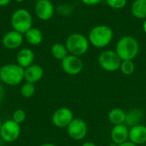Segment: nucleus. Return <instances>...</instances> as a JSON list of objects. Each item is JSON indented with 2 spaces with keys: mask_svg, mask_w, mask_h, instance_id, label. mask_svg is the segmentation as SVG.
<instances>
[{
  "mask_svg": "<svg viewBox=\"0 0 146 146\" xmlns=\"http://www.w3.org/2000/svg\"><path fill=\"white\" fill-rule=\"evenodd\" d=\"M139 43L132 36L121 37L116 43L115 52L121 61H133L139 53Z\"/></svg>",
  "mask_w": 146,
  "mask_h": 146,
  "instance_id": "1",
  "label": "nucleus"
},
{
  "mask_svg": "<svg viewBox=\"0 0 146 146\" xmlns=\"http://www.w3.org/2000/svg\"><path fill=\"white\" fill-rule=\"evenodd\" d=\"M24 80V68L17 63H7L0 68V80L9 86H16Z\"/></svg>",
  "mask_w": 146,
  "mask_h": 146,
  "instance_id": "2",
  "label": "nucleus"
},
{
  "mask_svg": "<svg viewBox=\"0 0 146 146\" xmlns=\"http://www.w3.org/2000/svg\"><path fill=\"white\" fill-rule=\"evenodd\" d=\"M114 33L111 27L106 25L94 27L89 33L88 40L96 48H104L110 44L113 39Z\"/></svg>",
  "mask_w": 146,
  "mask_h": 146,
  "instance_id": "3",
  "label": "nucleus"
},
{
  "mask_svg": "<svg viewBox=\"0 0 146 146\" xmlns=\"http://www.w3.org/2000/svg\"><path fill=\"white\" fill-rule=\"evenodd\" d=\"M33 19L29 10L20 8L15 9L10 17V25L13 30L25 34L31 27H33Z\"/></svg>",
  "mask_w": 146,
  "mask_h": 146,
  "instance_id": "4",
  "label": "nucleus"
},
{
  "mask_svg": "<svg viewBox=\"0 0 146 146\" xmlns=\"http://www.w3.org/2000/svg\"><path fill=\"white\" fill-rule=\"evenodd\" d=\"M89 40L82 33H74L69 34L65 41V46L68 54L81 56L86 54L89 49Z\"/></svg>",
  "mask_w": 146,
  "mask_h": 146,
  "instance_id": "5",
  "label": "nucleus"
},
{
  "mask_svg": "<svg viewBox=\"0 0 146 146\" xmlns=\"http://www.w3.org/2000/svg\"><path fill=\"white\" fill-rule=\"evenodd\" d=\"M98 62L101 68L107 72H115L120 69L121 59L119 57L115 50H106L99 54Z\"/></svg>",
  "mask_w": 146,
  "mask_h": 146,
  "instance_id": "6",
  "label": "nucleus"
},
{
  "mask_svg": "<svg viewBox=\"0 0 146 146\" xmlns=\"http://www.w3.org/2000/svg\"><path fill=\"white\" fill-rule=\"evenodd\" d=\"M67 133L72 139L80 141L87 135V124L82 118H74V120L67 127Z\"/></svg>",
  "mask_w": 146,
  "mask_h": 146,
  "instance_id": "7",
  "label": "nucleus"
},
{
  "mask_svg": "<svg viewBox=\"0 0 146 146\" xmlns=\"http://www.w3.org/2000/svg\"><path fill=\"white\" fill-rule=\"evenodd\" d=\"M21 134L20 124L15 122L13 120H8L2 125L0 131L1 139L6 143H13L18 139Z\"/></svg>",
  "mask_w": 146,
  "mask_h": 146,
  "instance_id": "8",
  "label": "nucleus"
},
{
  "mask_svg": "<svg viewBox=\"0 0 146 146\" xmlns=\"http://www.w3.org/2000/svg\"><path fill=\"white\" fill-rule=\"evenodd\" d=\"M61 67L67 74L77 75L83 70L84 63L80 56L68 54L61 61Z\"/></svg>",
  "mask_w": 146,
  "mask_h": 146,
  "instance_id": "9",
  "label": "nucleus"
},
{
  "mask_svg": "<svg viewBox=\"0 0 146 146\" xmlns=\"http://www.w3.org/2000/svg\"><path fill=\"white\" fill-rule=\"evenodd\" d=\"M73 111L66 107L57 109L52 115L51 121L55 127L58 128H67L70 122L74 120Z\"/></svg>",
  "mask_w": 146,
  "mask_h": 146,
  "instance_id": "10",
  "label": "nucleus"
},
{
  "mask_svg": "<svg viewBox=\"0 0 146 146\" xmlns=\"http://www.w3.org/2000/svg\"><path fill=\"white\" fill-rule=\"evenodd\" d=\"M34 12L39 20L46 21L53 17L55 14V7L51 0H38L35 3Z\"/></svg>",
  "mask_w": 146,
  "mask_h": 146,
  "instance_id": "11",
  "label": "nucleus"
},
{
  "mask_svg": "<svg viewBox=\"0 0 146 146\" xmlns=\"http://www.w3.org/2000/svg\"><path fill=\"white\" fill-rule=\"evenodd\" d=\"M24 39V34L12 29L3 36L2 44L6 49L16 50L21 46Z\"/></svg>",
  "mask_w": 146,
  "mask_h": 146,
  "instance_id": "12",
  "label": "nucleus"
},
{
  "mask_svg": "<svg viewBox=\"0 0 146 146\" xmlns=\"http://www.w3.org/2000/svg\"><path fill=\"white\" fill-rule=\"evenodd\" d=\"M110 139L115 145L129 140V127L125 124L114 126L110 131Z\"/></svg>",
  "mask_w": 146,
  "mask_h": 146,
  "instance_id": "13",
  "label": "nucleus"
},
{
  "mask_svg": "<svg viewBox=\"0 0 146 146\" xmlns=\"http://www.w3.org/2000/svg\"><path fill=\"white\" fill-rule=\"evenodd\" d=\"M129 141L136 145H145L146 144V126L139 124L129 128Z\"/></svg>",
  "mask_w": 146,
  "mask_h": 146,
  "instance_id": "14",
  "label": "nucleus"
},
{
  "mask_svg": "<svg viewBox=\"0 0 146 146\" xmlns=\"http://www.w3.org/2000/svg\"><path fill=\"white\" fill-rule=\"evenodd\" d=\"M44 76V69L38 64H32L24 69V80L26 82L35 84L42 80Z\"/></svg>",
  "mask_w": 146,
  "mask_h": 146,
  "instance_id": "15",
  "label": "nucleus"
},
{
  "mask_svg": "<svg viewBox=\"0 0 146 146\" xmlns=\"http://www.w3.org/2000/svg\"><path fill=\"white\" fill-rule=\"evenodd\" d=\"M35 54L30 48H22L16 55V63L24 69L33 64Z\"/></svg>",
  "mask_w": 146,
  "mask_h": 146,
  "instance_id": "16",
  "label": "nucleus"
},
{
  "mask_svg": "<svg viewBox=\"0 0 146 146\" xmlns=\"http://www.w3.org/2000/svg\"><path fill=\"white\" fill-rule=\"evenodd\" d=\"M145 116L144 110L139 108H134L127 112H126V121L125 125L129 128L139 124H142L143 119Z\"/></svg>",
  "mask_w": 146,
  "mask_h": 146,
  "instance_id": "17",
  "label": "nucleus"
},
{
  "mask_svg": "<svg viewBox=\"0 0 146 146\" xmlns=\"http://www.w3.org/2000/svg\"><path fill=\"white\" fill-rule=\"evenodd\" d=\"M24 38L31 45H38L42 43L44 35L40 29L33 27L24 34Z\"/></svg>",
  "mask_w": 146,
  "mask_h": 146,
  "instance_id": "18",
  "label": "nucleus"
},
{
  "mask_svg": "<svg viewBox=\"0 0 146 146\" xmlns=\"http://www.w3.org/2000/svg\"><path fill=\"white\" fill-rule=\"evenodd\" d=\"M108 119L114 126L125 124L126 121V111L121 108H114L110 110L108 114Z\"/></svg>",
  "mask_w": 146,
  "mask_h": 146,
  "instance_id": "19",
  "label": "nucleus"
},
{
  "mask_svg": "<svg viewBox=\"0 0 146 146\" xmlns=\"http://www.w3.org/2000/svg\"><path fill=\"white\" fill-rule=\"evenodd\" d=\"M132 15L141 20L146 19V0H134L131 7Z\"/></svg>",
  "mask_w": 146,
  "mask_h": 146,
  "instance_id": "20",
  "label": "nucleus"
},
{
  "mask_svg": "<svg viewBox=\"0 0 146 146\" xmlns=\"http://www.w3.org/2000/svg\"><path fill=\"white\" fill-rule=\"evenodd\" d=\"M50 53L55 59L59 60V61H62L68 55V51L65 44H61V43L54 44L50 48Z\"/></svg>",
  "mask_w": 146,
  "mask_h": 146,
  "instance_id": "21",
  "label": "nucleus"
},
{
  "mask_svg": "<svg viewBox=\"0 0 146 146\" xmlns=\"http://www.w3.org/2000/svg\"><path fill=\"white\" fill-rule=\"evenodd\" d=\"M35 86L33 83L25 82L21 87V95L25 98H32L35 93Z\"/></svg>",
  "mask_w": 146,
  "mask_h": 146,
  "instance_id": "22",
  "label": "nucleus"
},
{
  "mask_svg": "<svg viewBox=\"0 0 146 146\" xmlns=\"http://www.w3.org/2000/svg\"><path fill=\"white\" fill-rule=\"evenodd\" d=\"M120 70L124 75L133 74L135 71V64H134L133 61H131V60L121 61Z\"/></svg>",
  "mask_w": 146,
  "mask_h": 146,
  "instance_id": "23",
  "label": "nucleus"
},
{
  "mask_svg": "<svg viewBox=\"0 0 146 146\" xmlns=\"http://www.w3.org/2000/svg\"><path fill=\"white\" fill-rule=\"evenodd\" d=\"M26 118H27V115H26L25 110H23L21 109H17L13 112L11 120H13L15 122H16L18 124H21L22 122L25 121Z\"/></svg>",
  "mask_w": 146,
  "mask_h": 146,
  "instance_id": "24",
  "label": "nucleus"
},
{
  "mask_svg": "<svg viewBox=\"0 0 146 146\" xmlns=\"http://www.w3.org/2000/svg\"><path fill=\"white\" fill-rule=\"evenodd\" d=\"M106 3L114 9H123L127 3V0H105Z\"/></svg>",
  "mask_w": 146,
  "mask_h": 146,
  "instance_id": "25",
  "label": "nucleus"
},
{
  "mask_svg": "<svg viewBox=\"0 0 146 146\" xmlns=\"http://www.w3.org/2000/svg\"><path fill=\"white\" fill-rule=\"evenodd\" d=\"M105 0H81V2L88 6H93V5H97L101 3L102 2H104Z\"/></svg>",
  "mask_w": 146,
  "mask_h": 146,
  "instance_id": "26",
  "label": "nucleus"
},
{
  "mask_svg": "<svg viewBox=\"0 0 146 146\" xmlns=\"http://www.w3.org/2000/svg\"><path fill=\"white\" fill-rule=\"evenodd\" d=\"M5 96V91H4V87L2 85V83L0 82V104L2 103V101L3 100Z\"/></svg>",
  "mask_w": 146,
  "mask_h": 146,
  "instance_id": "27",
  "label": "nucleus"
},
{
  "mask_svg": "<svg viewBox=\"0 0 146 146\" xmlns=\"http://www.w3.org/2000/svg\"><path fill=\"white\" fill-rule=\"evenodd\" d=\"M116 146H138V145H135V144H133V142H131V141L127 140V141H126V142H124V143H121V144L116 145Z\"/></svg>",
  "mask_w": 146,
  "mask_h": 146,
  "instance_id": "28",
  "label": "nucleus"
},
{
  "mask_svg": "<svg viewBox=\"0 0 146 146\" xmlns=\"http://www.w3.org/2000/svg\"><path fill=\"white\" fill-rule=\"evenodd\" d=\"M12 0H0V7H5L11 3Z\"/></svg>",
  "mask_w": 146,
  "mask_h": 146,
  "instance_id": "29",
  "label": "nucleus"
},
{
  "mask_svg": "<svg viewBox=\"0 0 146 146\" xmlns=\"http://www.w3.org/2000/svg\"><path fill=\"white\" fill-rule=\"evenodd\" d=\"M81 146H98V145H97L95 143H93V142H91V141H86V142L83 143Z\"/></svg>",
  "mask_w": 146,
  "mask_h": 146,
  "instance_id": "30",
  "label": "nucleus"
},
{
  "mask_svg": "<svg viewBox=\"0 0 146 146\" xmlns=\"http://www.w3.org/2000/svg\"><path fill=\"white\" fill-rule=\"evenodd\" d=\"M39 146H57L56 145H54V144H51V143H45V144H43V145H41Z\"/></svg>",
  "mask_w": 146,
  "mask_h": 146,
  "instance_id": "31",
  "label": "nucleus"
},
{
  "mask_svg": "<svg viewBox=\"0 0 146 146\" xmlns=\"http://www.w3.org/2000/svg\"><path fill=\"white\" fill-rule=\"evenodd\" d=\"M143 30L146 33V19L144 21V23H143Z\"/></svg>",
  "mask_w": 146,
  "mask_h": 146,
  "instance_id": "32",
  "label": "nucleus"
},
{
  "mask_svg": "<svg viewBox=\"0 0 146 146\" xmlns=\"http://www.w3.org/2000/svg\"><path fill=\"white\" fill-rule=\"evenodd\" d=\"M15 2H17V3H23L24 1H26V0H15Z\"/></svg>",
  "mask_w": 146,
  "mask_h": 146,
  "instance_id": "33",
  "label": "nucleus"
},
{
  "mask_svg": "<svg viewBox=\"0 0 146 146\" xmlns=\"http://www.w3.org/2000/svg\"><path fill=\"white\" fill-rule=\"evenodd\" d=\"M2 125H3V123H2V121H0V131H1V128H2Z\"/></svg>",
  "mask_w": 146,
  "mask_h": 146,
  "instance_id": "34",
  "label": "nucleus"
},
{
  "mask_svg": "<svg viewBox=\"0 0 146 146\" xmlns=\"http://www.w3.org/2000/svg\"><path fill=\"white\" fill-rule=\"evenodd\" d=\"M145 146H146V144H145Z\"/></svg>",
  "mask_w": 146,
  "mask_h": 146,
  "instance_id": "35",
  "label": "nucleus"
}]
</instances>
